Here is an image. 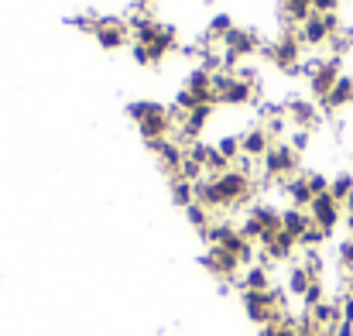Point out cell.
I'll use <instances>...</instances> for the list:
<instances>
[{
    "instance_id": "6da1fadb",
    "label": "cell",
    "mask_w": 353,
    "mask_h": 336,
    "mask_svg": "<svg viewBox=\"0 0 353 336\" xmlns=\"http://www.w3.org/2000/svg\"><path fill=\"white\" fill-rule=\"evenodd\" d=\"M295 172H299V155L292 151V144H281V141L271 144L264 155V179L285 186L288 179H295Z\"/></svg>"
},
{
    "instance_id": "7a4b0ae2",
    "label": "cell",
    "mask_w": 353,
    "mask_h": 336,
    "mask_svg": "<svg viewBox=\"0 0 353 336\" xmlns=\"http://www.w3.org/2000/svg\"><path fill=\"white\" fill-rule=\"evenodd\" d=\"M213 97L223 107H240L254 100V83L236 79L234 72H213Z\"/></svg>"
},
{
    "instance_id": "3957f363",
    "label": "cell",
    "mask_w": 353,
    "mask_h": 336,
    "mask_svg": "<svg viewBox=\"0 0 353 336\" xmlns=\"http://www.w3.org/2000/svg\"><path fill=\"white\" fill-rule=\"evenodd\" d=\"M203 268L213 271V275L223 278V281H234V285H236V278H240V271H243L240 257L230 254V250H223V247H210V250L203 254Z\"/></svg>"
},
{
    "instance_id": "277c9868",
    "label": "cell",
    "mask_w": 353,
    "mask_h": 336,
    "mask_svg": "<svg viewBox=\"0 0 353 336\" xmlns=\"http://www.w3.org/2000/svg\"><path fill=\"white\" fill-rule=\"evenodd\" d=\"M299 55H302V41L295 38V34H285V38H278L274 45H268V59L278 66V69H285V72H299Z\"/></svg>"
},
{
    "instance_id": "5b68a950",
    "label": "cell",
    "mask_w": 353,
    "mask_h": 336,
    "mask_svg": "<svg viewBox=\"0 0 353 336\" xmlns=\"http://www.w3.org/2000/svg\"><path fill=\"white\" fill-rule=\"evenodd\" d=\"M309 217H312V224L319 226V230H326V233H333L336 224L343 220V206L330 196V192H323V196H316L312 199V206H309Z\"/></svg>"
},
{
    "instance_id": "8992f818",
    "label": "cell",
    "mask_w": 353,
    "mask_h": 336,
    "mask_svg": "<svg viewBox=\"0 0 353 336\" xmlns=\"http://www.w3.org/2000/svg\"><path fill=\"white\" fill-rule=\"evenodd\" d=\"M340 66H343V59L330 55V59L319 66V72L309 79V90H312V97H316V100H326V97H330V90L340 83V76H343V72H340Z\"/></svg>"
},
{
    "instance_id": "52a82bcc",
    "label": "cell",
    "mask_w": 353,
    "mask_h": 336,
    "mask_svg": "<svg viewBox=\"0 0 353 336\" xmlns=\"http://www.w3.org/2000/svg\"><path fill=\"white\" fill-rule=\"evenodd\" d=\"M148 148L158 155V161H161L165 172L179 175V168H182V161H185V148H182L179 141H172V137H165V141H148Z\"/></svg>"
},
{
    "instance_id": "ba28073f",
    "label": "cell",
    "mask_w": 353,
    "mask_h": 336,
    "mask_svg": "<svg viewBox=\"0 0 353 336\" xmlns=\"http://www.w3.org/2000/svg\"><path fill=\"white\" fill-rule=\"evenodd\" d=\"M97 41H100V48L117 52L120 45L127 41V24L117 21V17H100L97 21Z\"/></svg>"
},
{
    "instance_id": "9c48e42d",
    "label": "cell",
    "mask_w": 353,
    "mask_h": 336,
    "mask_svg": "<svg viewBox=\"0 0 353 336\" xmlns=\"http://www.w3.org/2000/svg\"><path fill=\"white\" fill-rule=\"evenodd\" d=\"M172 117H168V107L158 113H151V117H144V120H137V130H141V137L144 141H165L168 134H172Z\"/></svg>"
},
{
    "instance_id": "30bf717a",
    "label": "cell",
    "mask_w": 353,
    "mask_h": 336,
    "mask_svg": "<svg viewBox=\"0 0 353 336\" xmlns=\"http://www.w3.org/2000/svg\"><path fill=\"white\" fill-rule=\"evenodd\" d=\"M295 38L302 41V45H309V48H319V45H326L333 34H330V28H326V21H323V14H312L305 24H299V31H295Z\"/></svg>"
},
{
    "instance_id": "8fae6325",
    "label": "cell",
    "mask_w": 353,
    "mask_h": 336,
    "mask_svg": "<svg viewBox=\"0 0 353 336\" xmlns=\"http://www.w3.org/2000/svg\"><path fill=\"white\" fill-rule=\"evenodd\" d=\"M268 148H271V137H268L264 127H247V130L240 134V155H247V158H254V161H257V158L264 161Z\"/></svg>"
},
{
    "instance_id": "7c38bea8",
    "label": "cell",
    "mask_w": 353,
    "mask_h": 336,
    "mask_svg": "<svg viewBox=\"0 0 353 336\" xmlns=\"http://www.w3.org/2000/svg\"><path fill=\"white\" fill-rule=\"evenodd\" d=\"M285 117H288L292 123H299V130H309V127L319 120V110H316V103H312V100L292 97V100L285 103Z\"/></svg>"
},
{
    "instance_id": "4fadbf2b",
    "label": "cell",
    "mask_w": 353,
    "mask_h": 336,
    "mask_svg": "<svg viewBox=\"0 0 353 336\" xmlns=\"http://www.w3.org/2000/svg\"><path fill=\"white\" fill-rule=\"evenodd\" d=\"M236 288H240V292H268V288H271V271H268L264 264H250V268L240 271Z\"/></svg>"
},
{
    "instance_id": "5bb4252c",
    "label": "cell",
    "mask_w": 353,
    "mask_h": 336,
    "mask_svg": "<svg viewBox=\"0 0 353 336\" xmlns=\"http://www.w3.org/2000/svg\"><path fill=\"white\" fill-rule=\"evenodd\" d=\"M223 48L234 52L236 59L240 55H250V52H257V34L254 31H243V28H234V31L223 34Z\"/></svg>"
},
{
    "instance_id": "9a60e30c",
    "label": "cell",
    "mask_w": 353,
    "mask_h": 336,
    "mask_svg": "<svg viewBox=\"0 0 353 336\" xmlns=\"http://www.w3.org/2000/svg\"><path fill=\"white\" fill-rule=\"evenodd\" d=\"M281 189H285V196H288V203H292L295 210H309V206H312V199H316V196H312V189H309V182H305V175L288 179Z\"/></svg>"
},
{
    "instance_id": "2e32d148",
    "label": "cell",
    "mask_w": 353,
    "mask_h": 336,
    "mask_svg": "<svg viewBox=\"0 0 353 336\" xmlns=\"http://www.w3.org/2000/svg\"><path fill=\"white\" fill-rule=\"evenodd\" d=\"M210 113H213V107H196V110H189L182 117V123H179V137H185V141L192 144V141L199 137V130L206 127Z\"/></svg>"
},
{
    "instance_id": "e0dca14e",
    "label": "cell",
    "mask_w": 353,
    "mask_h": 336,
    "mask_svg": "<svg viewBox=\"0 0 353 336\" xmlns=\"http://www.w3.org/2000/svg\"><path fill=\"white\" fill-rule=\"evenodd\" d=\"M347 103H353V79L350 76H340V83L330 90L326 100H319V107L333 113V110H340V107H347Z\"/></svg>"
},
{
    "instance_id": "ac0fdd59",
    "label": "cell",
    "mask_w": 353,
    "mask_h": 336,
    "mask_svg": "<svg viewBox=\"0 0 353 336\" xmlns=\"http://www.w3.org/2000/svg\"><path fill=\"white\" fill-rule=\"evenodd\" d=\"M312 226V217H309V210H295V206H288V210H281V230L288 233V237H302L305 230Z\"/></svg>"
},
{
    "instance_id": "d6986e66",
    "label": "cell",
    "mask_w": 353,
    "mask_h": 336,
    "mask_svg": "<svg viewBox=\"0 0 353 336\" xmlns=\"http://www.w3.org/2000/svg\"><path fill=\"white\" fill-rule=\"evenodd\" d=\"M312 281H319V278H312V275H309V271H305L302 264H292V271H288V285H285V292H288V295H295V299L302 302V295L309 292V285H312Z\"/></svg>"
},
{
    "instance_id": "ffe728a7",
    "label": "cell",
    "mask_w": 353,
    "mask_h": 336,
    "mask_svg": "<svg viewBox=\"0 0 353 336\" xmlns=\"http://www.w3.org/2000/svg\"><path fill=\"white\" fill-rule=\"evenodd\" d=\"M172 199H175V206L189 210L196 203V186L189 179H182V175H172Z\"/></svg>"
},
{
    "instance_id": "44dd1931",
    "label": "cell",
    "mask_w": 353,
    "mask_h": 336,
    "mask_svg": "<svg viewBox=\"0 0 353 336\" xmlns=\"http://www.w3.org/2000/svg\"><path fill=\"white\" fill-rule=\"evenodd\" d=\"M281 10L292 24H305L316 10H312V0H281Z\"/></svg>"
},
{
    "instance_id": "7402d4cb",
    "label": "cell",
    "mask_w": 353,
    "mask_h": 336,
    "mask_svg": "<svg viewBox=\"0 0 353 336\" xmlns=\"http://www.w3.org/2000/svg\"><path fill=\"white\" fill-rule=\"evenodd\" d=\"M172 48H175V28H161V34L148 45V55H151V62H161L165 52H172Z\"/></svg>"
},
{
    "instance_id": "603a6c76",
    "label": "cell",
    "mask_w": 353,
    "mask_h": 336,
    "mask_svg": "<svg viewBox=\"0 0 353 336\" xmlns=\"http://www.w3.org/2000/svg\"><path fill=\"white\" fill-rule=\"evenodd\" d=\"M330 196H333L340 206L350 199V196H353V175H350V172H340L336 179H330Z\"/></svg>"
},
{
    "instance_id": "cb8c5ba5",
    "label": "cell",
    "mask_w": 353,
    "mask_h": 336,
    "mask_svg": "<svg viewBox=\"0 0 353 336\" xmlns=\"http://www.w3.org/2000/svg\"><path fill=\"white\" fill-rule=\"evenodd\" d=\"M185 217H189V224L196 226L199 233H206V230H210V224H213V213H210L203 203H192V206L185 210Z\"/></svg>"
},
{
    "instance_id": "d4e9b609",
    "label": "cell",
    "mask_w": 353,
    "mask_h": 336,
    "mask_svg": "<svg viewBox=\"0 0 353 336\" xmlns=\"http://www.w3.org/2000/svg\"><path fill=\"white\" fill-rule=\"evenodd\" d=\"M319 302H326V285H323V281H312L309 292L302 295V309H316Z\"/></svg>"
},
{
    "instance_id": "484cf974",
    "label": "cell",
    "mask_w": 353,
    "mask_h": 336,
    "mask_svg": "<svg viewBox=\"0 0 353 336\" xmlns=\"http://www.w3.org/2000/svg\"><path fill=\"white\" fill-rule=\"evenodd\" d=\"M213 148H216L227 161H236V158H240V137H220Z\"/></svg>"
},
{
    "instance_id": "4316f807",
    "label": "cell",
    "mask_w": 353,
    "mask_h": 336,
    "mask_svg": "<svg viewBox=\"0 0 353 336\" xmlns=\"http://www.w3.org/2000/svg\"><path fill=\"white\" fill-rule=\"evenodd\" d=\"M158 110H165L161 103H151V100H141V103H130L127 107V113L134 117V120H144V117H151V113H158Z\"/></svg>"
},
{
    "instance_id": "83f0119b",
    "label": "cell",
    "mask_w": 353,
    "mask_h": 336,
    "mask_svg": "<svg viewBox=\"0 0 353 336\" xmlns=\"http://www.w3.org/2000/svg\"><path fill=\"white\" fill-rule=\"evenodd\" d=\"M257 336H299V330H295V323H268V326H261Z\"/></svg>"
},
{
    "instance_id": "f1b7e54d",
    "label": "cell",
    "mask_w": 353,
    "mask_h": 336,
    "mask_svg": "<svg viewBox=\"0 0 353 336\" xmlns=\"http://www.w3.org/2000/svg\"><path fill=\"white\" fill-rule=\"evenodd\" d=\"M305 182H309L312 196H323V192H330V179H326V175H319V172H309V175H305Z\"/></svg>"
},
{
    "instance_id": "f546056e",
    "label": "cell",
    "mask_w": 353,
    "mask_h": 336,
    "mask_svg": "<svg viewBox=\"0 0 353 336\" xmlns=\"http://www.w3.org/2000/svg\"><path fill=\"white\" fill-rule=\"evenodd\" d=\"M336 257H340V268H353V240H340V247H336Z\"/></svg>"
},
{
    "instance_id": "4dcf8cb0",
    "label": "cell",
    "mask_w": 353,
    "mask_h": 336,
    "mask_svg": "<svg viewBox=\"0 0 353 336\" xmlns=\"http://www.w3.org/2000/svg\"><path fill=\"white\" fill-rule=\"evenodd\" d=\"M227 31H234L230 14H216V17H213V24H210V34H227Z\"/></svg>"
},
{
    "instance_id": "1f68e13d",
    "label": "cell",
    "mask_w": 353,
    "mask_h": 336,
    "mask_svg": "<svg viewBox=\"0 0 353 336\" xmlns=\"http://www.w3.org/2000/svg\"><path fill=\"white\" fill-rule=\"evenodd\" d=\"M309 148V130H295L292 134V151L299 155V151H305Z\"/></svg>"
},
{
    "instance_id": "d6a6232c",
    "label": "cell",
    "mask_w": 353,
    "mask_h": 336,
    "mask_svg": "<svg viewBox=\"0 0 353 336\" xmlns=\"http://www.w3.org/2000/svg\"><path fill=\"white\" fill-rule=\"evenodd\" d=\"M285 127H288V123H285V117H271V120H268V127H264V130H268V137H278V134H281V130H285Z\"/></svg>"
},
{
    "instance_id": "836d02e7",
    "label": "cell",
    "mask_w": 353,
    "mask_h": 336,
    "mask_svg": "<svg viewBox=\"0 0 353 336\" xmlns=\"http://www.w3.org/2000/svg\"><path fill=\"white\" fill-rule=\"evenodd\" d=\"M312 10L316 14H330V10H336V0H312Z\"/></svg>"
},
{
    "instance_id": "e575fe53",
    "label": "cell",
    "mask_w": 353,
    "mask_h": 336,
    "mask_svg": "<svg viewBox=\"0 0 353 336\" xmlns=\"http://www.w3.org/2000/svg\"><path fill=\"white\" fill-rule=\"evenodd\" d=\"M134 62H141V66H151V55H148V48H144V45H134Z\"/></svg>"
},
{
    "instance_id": "d590c367",
    "label": "cell",
    "mask_w": 353,
    "mask_h": 336,
    "mask_svg": "<svg viewBox=\"0 0 353 336\" xmlns=\"http://www.w3.org/2000/svg\"><path fill=\"white\" fill-rule=\"evenodd\" d=\"M347 230H350V240H353V213H347Z\"/></svg>"
}]
</instances>
